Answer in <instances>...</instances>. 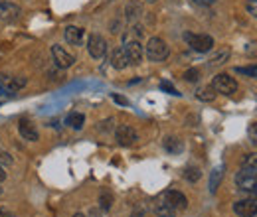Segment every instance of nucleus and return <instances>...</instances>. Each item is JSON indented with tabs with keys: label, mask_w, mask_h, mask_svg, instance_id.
Instances as JSON below:
<instances>
[{
	"label": "nucleus",
	"mask_w": 257,
	"mask_h": 217,
	"mask_svg": "<svg viewBox=\"0 0 257 217\" xmlns=\"http://www.w3.org/2000/svg\"><path fill=\"white\" fill-rule=\"evenodd\" d=\"M200 176H202V172H200L198 166H188V168L184 170V178H186L188 182H198Z\"/></svg>",
	"instance_id": "obj_22"
},
{
	"label": "nucleus",
	"mask_w": 257,
	"mask_h": 217,
	"mask_svg": "<svg viewBox=\"0 0 257 217\" xmlns=\"http://www.w3.org/2000/svg\"><path fill=\"white\" fill-rule=\"evenodd\" d=\"M99 130H103V132H107V130H113V119H107V121L99 123Z\"/></svg>",
	"instance_id": "obj_31"
},
{
	"label": "nucleus",
	"mask_w": 257,
	"mask_h": 217,
	"mask_svg": "<svg viewBox=\"0 0 257 217\" xmlns=\"http://www.w3.org/2000/svg\"><path fill=\"white\" fill-rule=\"evenodd\" d=\"M26 85L24 77H4L0 75V95H10Z\"/></svg>",
	"instance_id": "obj_9"
},
{
	"label": "nucleus",
	"mask_w": 257,
	"mask_h": 217,
	"mask_svg": "<svg viewBox=\"0 0 257 217\" xmlns=\"http://www.w3.org/2000/svg\"><path fill=\"white\" fill-rule=\"evenodd\" d=\"M18 14H20V8H18L16 4L4 2V4L0 6V18H2V20H6V22L16 20V18H18Z\"/></svg>",
	"instance_id": "obj_16"
},
{
	"label": "nucleus",
	"mask_w": 257,
	"mask_h": 217,
	"mask_svg": "<svg viewBox=\"0 0 257 217\" xmlns=\"http://www.w3.org/2000/svg\"><path fill=\"white\" fill-rule=\"evenodd\" d=\"M235 73H243V75H257V65H253V67H237L235 69Z\"/></svg>",
	"instance_id": "obj_28"
},
{
	"label": "nucleus",
	"mask_w": 257,
	"mask_h": 217,
	"mask_svg": "<svg viewBox=\"0 0 257 217\" xmlns=\"http://www.w3.org/2000/svg\"><path fill=\"white\" fill-rule=\"evenodd\" d=\"M145 54H147V58L151 62L159 63V62H164L170 56V50H168V46H166L164 40H161V38H151L149 44H147Z\"/></svg>",
	"instance_id": "obj_1"
},
{
	"label": "nucleus",
	"mask_w": 257,
	"mask_h": 217,
	"mask_svg": "<svg viewBox=\"0 0 257 217\" xmlns=\"http://www.w3.org/2000/svg\"><path fill=\"white\" fill-rule=\"evenodd\" d=\"M4 2H6V0H0V6H2V4H4Z\"/></svg>",
	"instance_id": "obj_40"
},
{
	"label": "nucleus",
	"mask_w": 257,
	"mask_h": 217,
	"mask_svg": "<svg viewBox=\"0 0 257 217\" xmlns=\"http://www.w3.org/2000/svg\"><path fill=\"white\" fill-rule=\"evenodd\" d=\"M87 217H101L99 215V211H97V209H91V211H89V215Z\"/></svg>",
	"instance_id": "obj_37"
},
{
	"label": "nucleus",
	"mask_w": 257,
	"mask_h": 217,
	"mask_svg": "<svg viewBox=\"0 0 257 217\" xmlns=\"http://www.w3.org/2000/svg\"><path fill=\"white\" fill-rule=\"evenodd\" d=\"M164 148H166V152H170V154H180L182 148H184V144H182V140L176 138V136H166V138H164Z\"/></svg>",
	"instance_id": "obj_17"
},
{
	"label": "nucleus",
	"mask_w": 257,
	"mask_h": 217,
	"mask_svg": "<svg viewBox=\"0 0 257 217\" xmlns=\"http://www.w3.org/2000/svg\"><path fill=\"white\" fill-rule=\"evenodd\" d=\"M212 89L216 93H222V95H233L237 91V83L233 77H229L227 73H220L212 79Z\"/></svg>",
	"instance_id": "obj_4"
},
{
	"label": "nucleus",
	"mask_w": 257,
	"mask_h": 217,
	"mask_svg": "<svg viewBox=\"0 0 257 217\" xmlns=\"http://www.w3.org/2000/svg\"><path fill=\"white\" fill-rule=\"evenodd\" d=\"M6 180V172H4V168L0 166V182H4Z\"/></svg>",
	"instance_id": "obj_36"
},
{
	"label": "nucleus",
	"mask_w": 257,
	"mask_h": 217,
	"mask_svg": "<svg viewBox=\"0 0 257 217\" xmlns=\"http://www.w3.org/2000/svg\"><path fill=\"white\" fill-rule=\"evenodd\" d=\"M161 87L164 89V91H170L172 95H178V93H176V89H174V87H172L170 83H166V81H164V83H161Z\"/></svg>",
	"instance_id": "obj_32"
},
{
	"label": "nucleus",
	"mask_w": 257,
	"mask_h": 217,
	"mask_svg": "<svg viewBox=\"0 0 257 217\" xmlns=\"http://www.w3.org/2000/svg\"><path fill=\"white\" fill-rule=\"evenodd\" d=\"M0 217H16L8 207H0Z\"/></svg>",
	"instance_id": "obj_33"
},
{
	"label": "nucleus",
	"mask_w": 257,
	"mask_h": 217,
	"mask_svg": "<svg viewBox=\"0 0 257 217\" xmlns=\"http://www.w3.org/2000/svg\"><path fill=\"white\" fill-rule=\"evenodd\" d=\"M229 60V50H222L220 54H216L212 60H210V67H216V65H222Z\"/></svg>",
	"instance_id": "obj_23"
},
{
	"label": "nucleus",
	"mask_w": 257,
	"mask_h": 217,
	"mask_svg": "<svg viewBox=\"0 0 257 217\" xmlns=\"http://www.w3.org/2000/svg\"><path fill=\"white\" fill-rule=\"evenodd\" d=\"M52 60L62 69H67V67H71L75 63V58L69 52H65L62 46H52Z\"/></svg>",
	"instance_id": "obj_8"
},
{
	"label": "nucleus",
	"mask_w": 257,
	"mask_h": 217,
	"mask_svg": "<svg viewBox=\"0 0 257 217\" xmlns=\"http://www.w3.org/2000/svg\"><path fill=\"white\" fill-rule=\"evenodd\" d=\"M235 186L241 191H249L255 193L257 191V168H241L235 174Z\"/></svg>",
	"instance_id": "obj_2"
},
{
	"label": "nucleus",
	"mask_w": 257,
	"mask_h": 217,
	"mask_svg": "<svg viewBox=\"0 0 257 217\" xmlns=\"http://www.w3.org/2000/svg\"><path fill=\"white\" fill-rule=\"evenodd\" d=\"M64 38L65 42L71 44V46H81V42H83V30L77 28V26H67L64 32Z\"/></svg>",
	"instance_id": "obj_14"
},
{
	"label": "nucleus",
	"mask_w": 257,
	"mask_h": 217,
	"mask_svg": "<svg viewBox=\"0 0 257 217\" xmlns=\"http://www.w3.org/2000/svg\"><path fill=\"white\" fill-rule=\"evenodd\" d=\"M164 193H166L168 201L172 203V207H174L176 211H178V209H186V207H188V199H186V195H184V193H180V191H176V189H166Z\"/></svg>",
	"instance_id": "obj_12"
},
{
	"label": "nucleus",
	"mask_w": 257,
	"mask_h": 217,
	"mask_svg": "<svg viewBox=\"0 0 257 217\" xmlns=\"http://www.w3.org/2000/svg\"><path fill=\"white\" fill-rule=\"evenodd\" d=\"M115 138H117V142H119L121 146H133V144L139 140V134H137V130H135L133 126H128V124H119V126L115 128Z\"/></svg>",
	"instance_id": "obj_5"
},
{
	"label": "nucleus",
	"mask_w": 257,
	"mask_h": 217,
	"mask_svg": "<svg viewBox=\"0 0 257 217\" xmlns=\"http://www.w3.org/2000/svg\"><path fill=\"white\" fill-rule=\"evenodd\" d=\"M222 178H224V166H218V168L212 172V178H210V191H212V193H216V189L220 186Z\"/></svg>",
	"instance_id": "obj_18"
},
{
	"label": "nucleus",
	"mask_w": 257,
	"mask_h": 217,
	"mask_svg": "<svg viewBox=\"0 0 257 217\" xmlns=\"http://www.w3.org/2000/svg\"><path fill=\"white\" fill-rule=\"evenodd\" d=\"M149 2H155V0H149Z\"/></svg>",
	"instance_id": "obj_41"
},
{
	"label": "nucleus",
	"mask_w": 257,
	"mask_h": 217,
	"mask_svg": "<svg viewBox=\"0 0 257 217\" xmlns=\"http://www.w3.org/2000/svg\"><path fill=\"white\" fill-rule=\"evenodd\" d=\"M67 124H69L73 130H81L83 124H85V117H83L81 113H71V115L67 117Z\"/></svg>",
	"instance_id": "obj_19"
},
{
	"label": "nucleus",
	"mask_w": 257,
	"mask_h": 217,
	"mask_svg": "<svg viewBox=\"0 0 257 217\" xmlns=\"http://www.w3.org/2000/svg\"><path fill=\"white\" fill-rule=\"evenodd\" d=\"M153 211L157 213V217H174L176 215V209L172 207V203L168 201V197H166L164 191L155 197V201H153Z\"/></svg>",
	"instance_id": "obj_6"
},
{
	"label": "nucleus",
	"mask_w": 257,
	"mask_h": 217,
	"mask_svg": "<svg viewBox=\"0 0 257 217\" xmlns=\"http://www.w3.org/2000/svg\"><path fill=\"white\" fill-rule=\"evenodd\" d=\"M113 99H115L117 103H121V105H128V101H127V99H123V97H119V95H115Z\"/></svg>",
	"instance_id": "obj_34"
},
{
	"label": "nucleus",
	"mask_w": 257,
	"mask_h": 217,
	"mask_svg": "<svg viewBox=\"0 0 257 217\" xmlns=\"http://www.w3.org/2000/svg\"><path fill=\"white\" fill-rule=\"evenodd\" d=\"M10 164H12L10 154H8L6 150H2V148H0V166H10Z\"/></svg>",
	"instance_id": "obj_29"
},
{
	"label": "nucleus",
	"mask_w": 257,
	"mask_h": 217,
	"mask_svg": "<svg viewBox=\"0 0 257 217\" xmlns=\"http://www.w3.org/2000/svg\"><path fill=\"white\" fill-rule=\"evenodd\" d=\"M196 97H198L200 101L210 103V101H214V99H216V91L212 89V85H210V87H200V89L196 91Z\"/></svg>",
	"instance_id": "obj_21"
},
{
	"label": "nucleus",
	"mask_w": 257,
	"mask_h": 217,
	"mask_svg": "<svg viewBox=\"0 0 257 217\" xmlns=\"http://www.w3.org/2000/svg\"><path fill=\"white\" fill-rule=\"evenodd\" d=\"M73 217H87V215H83V213H75Z\"/></svg>",
	"instance_id": "obj_39"
},
{
	"label": "nucleus",
	"mask_w": 257,
	"mask_h": 217,
	"mask_svg": "<svg viewBox=\"0 0 257 217\" xmlns=\"http://www.w3.org/2000/svg\"><path fill=\"white\" fill-rule=\"evenodd\" d=\"M184 79H186V81H190V83L198 81V79H200V69H196V67L188 69V71L184 73Z\"/></svg>",
	"instance_id": "obj_26"
},
{
	"label": "nucleus",
	"mask_w": 257,
	"mask_h": 217,
	"mask_svg": "<svg viewBox=\"0 0 257 217\" xmlns=\"http://www.w3.org/2000/svg\"><path fill=\"white\" fill-rule=\"evenodd\" d=\"M141 16V6L139 4H135V2H131L127 6V18H128V22H135L137 18Z\"/></svg>",
	"instance_id": "obj_24"
},
{
	"label": "nucleus",
	"mask_w": 257,
	"mask_h": 217,
	"mask_svg": "<svg viewBox=\"0 0 257 217\" xmlns=\"http://www.w3.org/2000/svg\"><path fill=\"white\" fill-rule=\"evenodd\" d=\"M99 205H101V209H103V211H109V209H111V205H113V193H111V191H107V189H103V191H101V195H99Z\"/></svg>",
	"instance_id": "obj_20"
},
{
	"label": "nucleus",
	"mask_w": 257,
	"mask_h": 217,
	"mask_svg": "<svg viewBox=\"0 0 257 217\" xmlns=\"http://www.w3.org/2000/svg\"><path fill=\"white\" fill-rule=\"evenodd\" d=\"M0 193H2V187H0Z\"/></svg>",
	"instance_id": "obj_42"
},
{
	"label": "nucleus",
	"mask_w": 257,
	"mask_h": 217,
	"mask_svg": "<svg viewBox=\"0 0 257 217\" xmlns=\"http://www.w3.org/2000/svg\"><path fill=\"white\" fill-rule=\"evenodd\" d=\"M245 10H247L253 18H257V0H249V2L245 4Z\"/></svg>",
	"instance_id": "obj_30"
},
{
	"label": "nucleus",
	"mask_w": 257,
	"mask_h": 217,
	"mask_svg": "<svg viewBox=\"0 0 257 217\" xmlns=\"http://www.w3.org/2000/svg\"><path fill=\"white\" fill-rule=\"evenodd\" d=\"M125 52H127L128 63L139 65V63L143 62L145 52H143V46H141L139 40H127V42H125Z\"/></svg>",
	"instance_id": "obj_10"
},
{
	"label": "nucleus",
	"mask_w": 257,
	"mask_h": 217,
	"mask_svg": "<svg viewBox=\"0 0 257 217\" xmlns=\"http://www.w3.org/2000/svg\"><path fill=\"white\" fill-rule=\"evenodd\" d=\"M131 217H145V213H143V211H135Z\"/></svg>",
	"instance_id": "obj_38"
},
{
	"label": "nucleus",
	"mask_w": 257,
	"mask_h": 217,
	"mask_svg": "<svg viewBox=\"0 0 257 217\" xmlns=\"http://www.w3.org/2000/svg\"><path fill=\"white\" fill-rule=\"evenodd\" d=\"M241 168H257V152H249V154L243 156Z\"/></svg>",
	"instance_id": "obj_25"
},
{
	"label": "nucleus",
	"mask_w": 257,
	"mask_h": 217,
	"mask_svg": "<svg viewBox=\"0 0 257 217\" xmlns=\"http://www.w3.org/2000/svg\"><path fill=\"white\" fill-rule=\"evenodd\" d=\"M196 4H204V6H208V4H214L216 0H194Z\"/></svg>",
	"instance_id": "obj_35"
},
{
	"label": "nucleus",
	"mask_w": 257,
	"mask_h": 217,
	"mask_svg": "<svg viewBox=\"0 0 257 217\" xmlns=\"http://www.w3.org/2000/svg\"><path fill=\"white\" fill-rule=\"evenodd\" d=\"M184 40L188 42V46L198 54H206L214 48V38L208 34H186Z\"/></svg>",
	"instance_id": "obj_3"
},
{
	"label": "nucleus",
	"mask_w": 257,
	"mask_h": 217,
	"mask_svg": "<svg viewBox=\"0 0 257 217\" xmlns=\"http://www.w3.org/2000/svg\"><path fill=\"white\" fill-rule=\"evenodd\" d=\"M247 136H249V142L257 146V124H249V128H247Z\"/></svg>",
	"instance_id": "obj_27"
},
{
	"label": "nucleus",
	"mask_w": 257,
	"mask_h": 217,
	"mask_svg": "<svg viewBox=\"0 0 257 217\" xmlns=\"http://www.w3.org/2000/svg\"><path fill=\"white\" fill-rule=\"evenodd\" d=\"M111 65H113L115 69H125L127 65H131L125 48H115V50L111 52Z\"/></svg>",
	"instance_id": "obj_13"
},
{
	"label": "nucleus",
	"mask_w": 257,
	"mask_h": 217,
	"mask_svg": "<svg viewBox=\"0 0 257 217\" xmlns=\"http://www.w3.org/2000/svg\"><path fill=\"white\" fill-rule=\"evenodd\" d=\"M233 213L239 217H255L257 201L255 199H239L233 203Z\"/></svg>",
	"instance_id": "obj_11"
},
{
	"label": "nucleus",
	"mask_w": 257,
	"mask_h": 217,
	"mask_svg": "<svg viewBox=\"0 0 257 217\" xmlns=\"http://www.w3.org/2000/svg\"><path fill=\"white\" fill-rule=\"evenodd\" d=\"M87 50H89V56L93 60H103L105 54H107V42H105V38L93 34L89 38V42H87Z\"/></svg>",
	"instance_id": "obj_7"
},
{
	"label": "nucleus",
	"mask_w": 257,
	"mask_h": 217,
	"mask_svg": "<svg viewBox=\"0 0 257 217\" xmlns=\"http://www.w3.org/2000/svg\"><path fill=\"white\" fill-rule=\"evenodd\" d=\"M18 130H20V134H22V138H24V140L36 142V140L40 138L38 128H36L32 123H28V121H22V123H20V126H18Z\"/></svg>",
	"instance_id": "obj_15"
}]
</instances>
